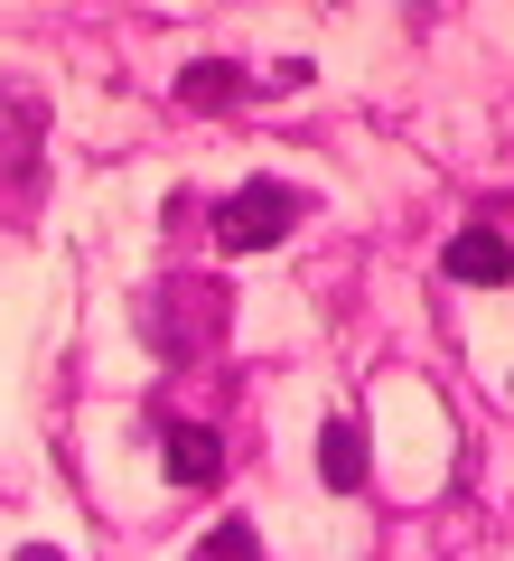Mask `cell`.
<instances>
[{"instance_id": "5b68a950", "label": "cell", "mask_w": 514, "mask_h": 561, "mask_svg": "<svg viewBox=\"0 0 514 561\" xmlns=\"http://www.w3.org/2000/svg\"><path fill=\"white\" fill-rule=\"evenodd\" d=\"M318 478H328L336 496H356V486H365V431H356V421H328V431H318Z\"/></svg>"}, {"instance_id": "6da1fadb", "label": "cell", "mask_w": 514, "mask_h": 561, "mask_svg": "<svg viewBox=\"0 0 514 561\" xmlns=\"http://www.w3.org/2000/svg\"><path fill=\"white\" fill-rule=\"evenodd\" d=\"M225 319H235V290L206 280V272H179V280H159V290H150L140 337L159 346V365H197V356H216Z\"/></svg>"}, {"instance_id": "ba28073f", "label": "cell", "mask_w": 514, "mask_h": 561, "mask_svg": "<svg viewBox=\"0 0 514 561\" xmlns=\"http://www.w3.org/2000/svg\"><path fill=\"white\" fill-rule=\"evenodd\" d=\"M20 561H66V552H47V542H28V552H20Z\"/></svg>"}, {"instance_id": "8992f818", "label": "cell", "mask_w": 514, "mask_h": 561, "mask_svg": "<svg viewBox=\"0 0 514 561\" xmlns=\"http://www.w3.org/2000/svg\"><path fill=\"white\" fill-rule=\"evenodd\" d=\"M243 94H253V84H243L225 57H197V66L179 76V103H187V113H225V103H243Z\"/></svg>"}, {"instance_id": "52a82bcc", "label": "cell", "mask_w": 514, "mask_h": 561, "mask_svg": "<svg viewBox=\"0 0 514 561\" xmlns=\"http://www.w3.org/2000/svg\"><path fill=\"white\" fill-rule=\"evenodd\" d=\"M197 561H262V542H253V524H216L197 542Z\"/></svg>"}, {"instance_id": "3957f363", "label": "cell", "mask_w": 514, "mask_h": 561, "mask_svg": "<svg viewBox=\"0 0 514 561\" xmlns=\"http://www.w3.org/2000/svg\"><path fill=\"white\" fill-rule=\"evenodd\" d=\"M439 272H449V280H477V290H505V280H514V243L487 234V225H468V234H449Z\"/></svg>"}, {"instance_id": "7a4b0ae2", "label": "cell", "mask_w": 514, "mask_h": 561, "mask_svg": "<svg viewBox=\"0 0 514 561\" xmlns=\"http://www.w3.org/2000/svg\"><path fill=\"white\" fill-rule=\"evenodd\" d=\"M299 216H309V197H299L290 179H243L235 197L216 206V243H225V253H272Z\"/></svg>"}, {"instance_id": "277c9868", "label": "cell", "mask_w": 514, "mask_h": 561, "mask_svg": "<svg viewBox=\"0 0 514 561\" xmlns=\"http://www.w3.org/2000/svg\"><path fill=\"white\" fill-rule=\"evenodd\" d=\"M159 449H169V478H179V486H216L225 478V440L206 431V421H169V440H159Z\"/></svg>"}]
</instances>
